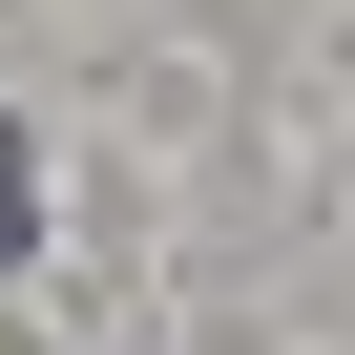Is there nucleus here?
Instances as JSON below:
<instances>
[{
  "label": "nucleus",
  "mask_w": 355,
  "mask_h": 355,
  "mask_svg": "<svg viewBox=\"0 0 355 355\" xmlns=\"http://www.w3.org/2000/svg\"><path fill=\"white\" fill-rule=\"evenodd\" d=\"M42 230V167H21V125H0V251H21Z\"/></svg>",
  "instance_id": "f257e3e1"
}]
</instances>
